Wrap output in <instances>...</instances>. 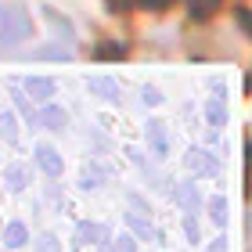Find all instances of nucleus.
I'll return each mask as SVG.
<instances>
[{"mask_svg": "<svg viewBox=\"0 0 252 252\" xmlns=\"http://www.w3.org/2000/svg\"><path fill=\"white\" fill-rule=\"evenodd\" d=\"M32 36V15L22 4H0V51L22 47Z\"/></svg>", "mask_w": 252, "mask_h": 252, "instance_id": "nucleus-1", "label": "nucleus"}, {"mask_svg": "<svg viewBox=\"0 0 252 252\" xmlns=\"http://www.w3.org/2000/svg\"><path fill=\"white\" fill-rule=\"evenodd\" d=\"M220 7H223V0H188V15H191V22H209Z\"/></svg>", "mask_w": 252, "mask_h": 252, "instance_id": "nucleus-2", "label": "nucleus"}, {"mask_svg": "<svg viewBox=\"0 0 252 252\" xmlns=\"http://www.w3.org/2000/svg\"><path fill=\"white\" fill-rule=\"evenodd\" d=\"M26 242H29L26 223H7V231H4V245H7V249H22Z\"/></svg>", "mask_w": 252, "mask_h": 252, "instance_id": "nucleus-3", "label": "nucleus"}, {"mask_svg": "<svg viewBox=\"0 0 252 252\" xmlns=\"http://www.w3.org/2000/svg\"><path fill=\"white\" fill-rule=\"evenodd\" d=\"M36 158H40V166H43V173L47 177H58L62 173V158L51 152V148H36Z\"/></svg>", "mask_w": 252, "mask_h": 252, "instance_id": "nucleus-4", "label": "nucleus"}, {"mask_svg": "<svg viewBox=\"0 0 252 252\" xmlns=\"http://www.w3.org/2000/svg\"><path fill=\"white\" fill-rule=\"evenodd\" d=\"M130 4H133L137 11H148V15H166L177 0H130Z\"/></svg>", "mask_w": 252, "mask_h": 252, "instance_id": "nucleus-5", "label": "nucleus"}, {"mask_svg": "<svg viewBox=\"0 0 252 252\" xmlns=\"http://www.w3.org/2000/svg\"><path fill=\"white\" fill-rule=\"evenodd\" d=\"M94 58H126V47L123 43H101L94 51Z\"/></svg>", "mask_w": 252, "mask_h": 252, "instance_id": "nucleus-6", "label": "nucleus"}, {"mask_svg": "<svg viewBox=\"0 0 252 252\" xmlns=\"http://www.w3.org/2000/svg\"><path fill=\"white\" fill-rule=\"evenodd\" d=\"M4 177H7V184L15 188V191H18V188H26V180H29V173H26V166H11V169H7Z\"/></svg>", "mask_w": 252, "mask_h": 252, "instance_id": "nucleus-7", "label": "nucleus"}, {"mask_svg": "<svg viewBox=\"0 0 252 252\" xmlns=\"http://www.w3.org/2000/svg\"><path fill=\"white\" fill-rule=\"evenodd\" d=\"M209 216H213L216 227H223V220H227V202H223V198H213V202H209Z\"/></svg>", "mask_w": 252, "mask_h": 252, "instance_id": "nucleus-8", "label": "nucleus"}, {"mask_svg": "<svg viewBox=\"0 0 252 252\" xmlns=\"http://www.w3.org/2000/svg\"><path fill=\"white\" fill-rule=\"evenodd\" d=\"M188 162L198 166V173H216V158H209V155H191Z\"/></svg>", "mask_w": 252, "mask_h": 252, "instance_id": "nucleus-9", "label": "nucleus"}, {"mask_svg": "<svg viewBox=\"0 0 252 252\" xmlns=\"http://www.w3.org/2000/svg\"><path fill=\"white\" fill-rule=\"evenodd\" d=\"M83 242H105V231H101L97 223H83V231H79Z\"/></svg>", "mask_w": 252, "mask_h": 252, "instance_id": "nucleus-10", "label": "nucleus"}, {"mask_svg": "<svg viewBox=\"0 0 252 252\" xmlns=\"http://www.w3.org/2000/svg\"><path fill=\"white\" fill-rule=\"evenodd\" d=\"M130 227H133V231L141 234V238H155V231H152V223H148V220H141V216H130Z\"/></svg>", "mask_w": 252, "mask_h": 252, "instance_id": "nucleus-11", "label": "nucleus"}, {"mask_svg": "<svg viewBox=\"0 0 252 252\" xmlns=\"http://www.w3.org/2000/svg\"><path fill=\"white\" fill-rule=\"evenodd\" d=\"M43 123H47L51 126V130H58V126L65 123V116H62V108H47V116H40Z\"/></svg>", "mask_w": 252, "mask_h": 252, "instance_id": "nucleus-12", "label": "nucleus"}, {"mask_svg": "<svg viewBox=\"0 0 252 252\" xmlns=\"http://www.w3.org/2000/svg\"><path fill=\"white\" fill-rule=\"evenodd\" d=\"M36 252H62V245H58V242H54V238H51V234H43V238H40V242H36Z\"/></svg>", "mask_w": 252, "mask_h": 252, "instance_id": "nucleus-13", "label": "nucleus"}, {"mask_svg": "<svg viewBox=\"0 0 252 252\" xmlns=\"http://www.w3.org/2000/svg\"><path fill=\"white\" fill-rule=\"evenodd\" d=\"M29 94H51V83L47 79H29Z\"/></svg>", "mask_w": 252, "mask_h": 252, "instance_id": "nucleus-14", "label": "nucleus"}, {"mask_svg": "<svg viewBox=\"0 0 252 252\" xmlns=\"http://www.w3.org/2000/svg\"><path fill=\"white\" fill-rule=\"evenodd\" d=\"M116 249H119V252H133V242H130V238H119Z\"/></svg>", "mask_w": 252, "mask_h": 252, "instance_id": "nucleus-15", "label": "nucleus"}, {"mask_svg": "<svg viewBox=\"0 0 252 252\" xmlns=\"http://www.w3.org/2000/svg\"><path fill=\"white\" fill-rule=\"evenodd\" d=\"M188 238H191V242H198V227H194V220H188Z\"/></svg>", "mask_w": 252, "mask_h": 252, "instance_id": "nucleus-16", "label": "nucleus"}, {"mask_svg": "<svg viewBox=\"0 0 252 252\" xmlns=\"http://www.w3.org/2000/svg\"><path fill=\"white\" fill-rule=\"evenodd\" d=\"M209 252H223V238H216V242L209 245Z\"/></svg>", "mask_w": 252, "mask_h": 252, "instance_id": "nucleus-17", "label": "nucleus"}]
</instances>
